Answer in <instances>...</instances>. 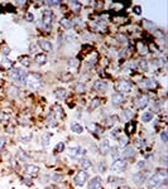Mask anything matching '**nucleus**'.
<instances>
[{
    "mask_svg": "<svg viewBox=\"0 0 168 189\" xmlns=\"http://www.w3.org/2000/svg\"><path fill=\"white\" fill-rule=\"evenodd\" d=\"M167 176H168V173H167V169H159L157 170V173L154 175H152L149 179H148V188L153 189V188H158L164 183L167 180Z\"/></svg>",
    "mask_w": 168,
    "mask_h": 189,
    "instance_id": "nucleus-1",
    "label": "nucleus"
},
{
    "mask_svg": "<svg viewBox=\"0 0 168 189\" xmlns=\"http://www.w3.org/2000/svg\"><path fill=\"white\" fill-rule=\"evenodd\" d=\"M25 85L30 90H39L42 86V77L39 73H28L25 79Z\"/></svg>",
    "mask_w": 168,
    "mask_h": 189,
    "instance_id": "nucleus-2",
    "label": "nucleus"
},
{
    "mask_svg": "<svg viewBox=\"0 0 168 189\" xmlns=\"http://www.w3.org/2000/svg\"><path fill=\"white\" fill-rule=\"evenodd\" d=\"M27 76H28V73L22 68H13L9 72V77L17 83H25Z\"/></svg>",
    "mask_w": 168,
    "mask_h": 189,
    "instance_id": "nucleus-3",
    "label": "nucleus"
},
{
    "mask_svg": "<svg viewBox=\"0 0 168 189\" xmlns=\"http://www.w3.org/2000/svg\"><path fill=\"white\" fill-rule=\"evenodd\" d=\"M115 90L118 93H130L133 91V86L127 79H120L115 83Z\"/></svg>",
    "mask_w": 168,
    "mask_h": 189,
    "instance_id": "nucleus-4",
    "label": "nucleus"
},
{
    "mask_svg": "<svg viewBox=\"0 0 168 189\" xmlns=\"http://www.w3.org/2000/svg\"><path fill=\"white\" fill-rule=\"evenodd\" d=\"M148 104H149V96L148 94H138L134 100V105L138 110L146 108Z\"/></svg>",
    "mask_w": 168,
    "mask_h": 189,
    "instance_id": "nucleus-5",
    "label": "nucleus"
},
{
    "mask_svg": "<svg viewBox=\"0 0 168 189\" xmlns=\"http://www.w3.org/2000/svg\"><path fill=\"white\" fill-rule=\"evenodd\" d=\"M53 18H55V14L52 13V10H44L43 11V18H42V22H43V25L46 29H51V25L53 23Z\"/></svg>",
    "mask_w": 168,
    "mask_h": 189,
    "instance_id": "nucleus-6",
    "label": "nucleus"
},
{
    "mask_svg": "<svg viewBox=\"0 0 168 189\" xmlns=\"http://www.w3.org/2000/svg\"><path fill=\"white\" fill-rule=\"evenodd\" d=\"M87 178H89V173H87L86 170H80V172L75 175L74 181H75L76 185H78V187H82V185L86 183Z\"/></svg>",
    "mask_w": 168,
    "mask_h": 189,
    "instance_id": "nucleus-7",
    "label": "nucleus"
},
{
    "mask_svg": "<svg viewBox=\"0 0 168 189\" xmlns=\"http://www.w3.org/2000/svg\"><path fill=\"white\" fill-rule=\"evenodd\" d=\"M148 175H149V172H148V170L136 173L133 175V183H134V185H142L144 181L148 179Z\"/></svg>",
    "mask_w": 168,
    "mask_h": 189,
    "instance_id": "nucleus-8",
    "label": "nucleus"
},
{
    "mask_svg": "<svg viewBox=\"0 0 168 189\" xmlns=\"http://www.w3.org/2000/svg\"><path fill=\"white\" fill-rule=\"evenodd\" d=\"M127 169V160H124V159H116L115 161L111 165V170L113 172H124V170Z\"/></svg>",
    "mask_w": 168,
    "mask_h": 189,
    "instance_id": "nucleus-9",
    "label": "nucleus"
},
{
    "mask_svg": "<svg viewBox=\"0 0 168 189\" xmlns=\"http://www.w3.org/2000/svg\"><path fill=\"white\" fill-rule=\"evenodd\" d=\"M67 154L70 158H77L81 154H85V150H82L80 146H72V147H68Z\"/></svg>",
    "mask_w": 168,
    "mask_h": 189,
    "instance_id": "nucleus-10",
    "label": "nucleus"
},
{
    "mask_svg": "<svg viewBox=\"0 0 168 189\" xmlns=\"http://www.w3.org/2000/svg\"><path fill=\"white\" fill-rule=\"evenodd\" d=\"M142 87L143 88H146V90H153L157 87V81H155L154 78H144L143 79V82H142Z\"/></svg>",
    "mask_w": 168,
    "mask_h": 189,
    "instance_id": "nucleus-11",
    "label": "nucleus"
},
{
    "mask_svg": "<svg viewBox=\"0 0 168 189\" xmlns=\"http://www.w3.org/2000/svg\"><path fill=\"white\" fill-rule=\"evenodd\" d=\"M92 88L96 91V92H105V91L108 90V83L104 82V81H100V79H97V81L94 82Z\"/></svg>",
    "mask_w": 168,
    "mask_h": 189,
    "instance_id": "nucleus-12",
    "label": "nucleus"
},
{
    "mask_svg": "<svg viewBox=\"0 0 168 189\" xmlns=\"http://www.w3.org/2000/svg\"><path fill=\"white\" fill-rule=\"evenodd\" d=\"M24 170L28 175H37V174L39 173V166L34 165V164H27L24 166Z\"/></svg>",
    "mask_w": 168,
    "mask_h": 189,
    "instance_id": "nucleus-13",
    "label": "nucleus"
},
{
    "mask_svg": "<svg viewBox=\"0 0 168 189\" xmlns=\"http://www.w3.org/2000/svg\"><path fill=\"white\" fill-rule=\"evenodd\" d=\"M101 187V178L100 176H95L92 179H90L89 184H87V188L89 189H100Z\"/></svg>",
    "mask_w": 168,
    "mask_h": 189,
    "instance_id": "nucleus-14",
    "label": "nucleus"
},
{
    "mask_svg": "<svg viewBox=\"0 0 168 189\" xmlns=\"http://www.w3.org/2000/svg\"><path fill=\"white\" fill-rule=\"evenodd\" d=\"M124 101H125V98H124V96L121 93H114L113 97H111V102H113V105L115 106V107L120 106L121 104H124Z\"/></svg>",
    "mask_w": 168,
    "mask_h": 189,
    "instance_id": "nucleus-15",
    "label": "nucleus"
},
{
    "mask_svg": "<svg viewBox=\"0 0 168 189\" xmlns=\"http://www.w3.org/2000/svg\"><path fill=\"white\" fill-rule=\"evenodd\" d=\"M38 45L41 47V49H43L44 52H51L52 49H53V45L51 42H48V40H44V39H42L38 42Z\"/></svg>",
    "mask_w": 168,
    "mask_h": 189,
    "instance_id": "nucleus-16",
    "label": "nucleus"
},
{
    "mask_svg": "<svg viewBox=\"0 0 168 189\" xmlns=\"http://www.w3.org/2000/svg\"><path fill=\"white\" fill-rule=\"evenodd\" d=\"M67 96V90L66 88H62V87H60V88H57L55 90V97L57 98V100H60V101H62L64 100Z\"/></svg>",
    "mask_w": 168,
    "mask_h": 189,
    "instance_id": "nucleus-17",
    "label": "nucleus"
},
{
    "mask_svg": "<svg viewBox=\"0 0 168 189\" xmlns=\"http://www.w3.org/2000/svg\"><path fill=\"white\" fill-rule=\"evenodd\" d=\"M110 151V141L108 139H104L100 144V153L102 155H106Z\"/></svg>",
    "mask_w": 168,
    "mask_h": 189,
    "instance_id": "nucleus-18",
    "label": "nucleus"
},
{
    "mask_svg": "<svg viewBox=\"0 0 168 189\" xmlns=\"http://www.w3.org/2000/svg\"><path fill=\"white\" fill-rule=\"evenodd\" d=\"M60 24H61V26H62L63 29H66V30H71L72 28H74V23H72L68 18H61Z\"/></svg>",
    "mask_w": 168,
    "mask_h": 189,
    "instance_id": "nucleus-19",
    "label": "nucleus"
},
{
    "mask_svg": "<svg viewBox=\"0 0 168 189\" xmlns=\"http://www.w3.org/2000/svg\"><path fill=\"white\" fill-rule=\"evenodd\" d=\"M34 60H36L37 64L43 66V64L47 63V56H46L44 53H37L36 57H34Z\"/></svg>",
    "mask_w": 168,
    "mask_h": 189,
    "instance_id": "nucleus-20",
    "label": "nucleus"
},
{
    "mask_svg": "<svg viewBox=\"0 0 168 189\" xmlns=\"http://www.w3.org/2000/svg\"><path fill=\"white\" fill-rule=\"evenodd\" d=\"M135 155V149L134 147H132V146H125V149L123 151V156L125 159H130L133 158Z\"/></svg>",
    "mask_w": 168,
    "mask_h": 189,
    "instance_id": "nucleus-21",
    "label": "nucleus"
},
{
    "mask_svg": "<svg viewBox=\"0 0 168 189\" xmlns=\"http://www.w3.org/2000/svg\"><path fill=\"white\" fill-rule=\"evenodd\" d=\"M136 49H138L139 54H142V56H146V54H148V52H149V48H148L144 43H142V42H138V43H136Z\"/></svg>",
    "mask_w": 168,
    "mask_h": 189,
    "instance_id": "nucleus-22",
    "label": "nucleus"
},
{
    "mask_svg": "<svg viewBox=\"0 0 168 189\" xmlns=\"http://www.w3.org/2000/svg\"><path fill=\"white\" fill-rule=\"evenodd\" d=\"M136 66L140 68V71L143 72H148L149 71V63H148L147 59H139V62H136Z\"/></svg>",
    "mask_w": 168,
    "mask_h": 189,
    "instance_id": "nucleus-23",
    "label": "nucleus"
},
{
    "mask_svg": "<svg viewBox=\"0 0 168 189\" xmlns=\"http://www.w3.org/2000/svg\"><path fill=\"white\" fill-rule=\"evenodd\" d=\"M116 121H118V117L116 116H108V117H105L104 124H105L106 127H113L114 125L116 124Z\"/></svg>",
    "mask_w": 168,
    "mask_h": 189,
    "instance_id": "nucleus-24",
    "label": "nucleus"
},
{
    "mask_svg": "<svg viewBox=\"0 0 168 189\" xmlns=\"http://www.w3.org/2000/svg\"><path fill=\"white\" fill-rule=\"evenodd\" d=\"M92 28H94V30H96V32H104L106 29V24H105V22L97 20L92 24Z\"/></svg>",
    "mask_w": 168,
    "mask_h": 189,
    "instance_id": "nucleus-25",
    "label": "nucleus"
},
{
    "mask_svg": "<svg viewBox=\"0 0 168 189\" xmlns=\"http://www.w3.org/2000/svg\"><path fill=\"white\" fill-rule=\"evenodd\" d=\"M71 131L72 132H75V134H82V131H83V127H82V125L81 124H78V122H72L71 124Z\"/></svg>",
    "mask_w": 168,
    "mask_h": 189,
    "instance_id": "nucleus-26",
    "label": "nucleus"
},
{
    "mask_svg": "<svg viewBox=\"0 0 168 189\" xmlns=\"http://www.w3.org/2000/svg\"><path fill=\"white\" fill-rule=\"evenodd\" d=\"M17 159H19L20 161H27V160H29L30 159V156L23 149H20V150L17 151Z\"/></svg>",
    "mask_w": 168,
    "mask_h": 189,
    "instance_id": "nucleus-27",
    "label": "nucleus"
},
{
    "mask_svg": "<svg viewBox=\"0 0 168 189\" xmlns=\"http://www.w3.org/2000/svg\"><path fill=\"white\" fill-rule=\"evenodd\" d=\"M133 115H134V112H133L130 108H124L123 112H121V117H123L124 120H127V121H130Z\"/></svg>",
    "mask_w": 168,
    "mask_h": 189,
    "instance_id": "nucleus-28",
    "label": "nucleus"
},
{
    "mask_svg": "<svg viewBox=\"0 0 168 189\" xmlns=\"http://www.w3.org/2000/svg\"><path fill=\"white\" fill-rule=\"evenodd\" d=\"M143 24H144V28H146L147 30H150V32H154L155 28H157L153 22L147 20V19H144V20H143Z\"/></svg>",
    "mask_w": 168,
    "mask_h": 189,
    "instance_id": "nucleus-29",
    "label": "nucleus"
},
{
    "mask_svg": "<svg viewBox=\"0 0 168 189\" xmlns=\"http://www.w3.org/2000/svg\"><path fill=\"white\" fill-rule=\"evenodd\" d=\"M142 121L143 122H150L152 120H153V112L152 111H147V112H144L143 115H142Z\"/></svg>",
    "mask_w": 168,
    "mask_h": 189,
    "instance_id": "nucleus-30",
    "label": "nucleus"
},
{
    "mask_svg": "<svg viewBox=\"0 0 168 189\" xmlns=\"http://www.w3.org/2000/svg\"><path fill=\"white\" fill-rule=\"evenodd\" d=\"M80 166H81L82 169H89V168H91V161H90V159H87V158H81V159H80Z\"/></svg>",
    "mask_w": 168,
    "mask_h": 189,
    "instance_id": "nucleus-31",
    "label": "nucleus"
},
{
    "mask_svg": "<svg viewBox=\"0 0 168 189\" xmlns=\"http://www.w3.org/2000/svg\"><path fill=\"white\" fill-rule=\"evenodd\" d=\"M99 105H100V98H97V97H95L91 100L90 102V106H89V110L90 111H94V110H96L99 107Z\"/></svg>",
    "mask_w": 168,
    "mask_h": 189,
    "instance_id": "nucleus-32",
    "label": "nucleus"
},
{
    "mask_svg": "<svg viewBox=\"0 0 168 189\" xmlns=\"http://www.w3.org/2000/svg\"><path fill=\"white\" fill-rule=\"evenodd\" d=\"M108 183L109 184H120L124 183L123 178H118V176H108Z\"/></svg>",
    "mask_w": 168,
    "mask_h": 189,
    "instance_id": "nucleus-33",
    "label": "nucleus"
},
{
    "mask_svg": "<svg viewBox=\"0 0 168 189\" xmlns=\"http://www.w3.org/2000/svg\"><path fill=\"white\" fill-rule=\"evenodd\" d=\"M8 94L13 98L18 97L19 96V88L18 87H9V88H8Z\"/></svg>",
    "mask_w": 168,
    "mask_h": 189,
    "instance_id": "nucleus-34",
    "label": "nucleus"
},
{
    "mask_svg": "<svg viewBox=\"0 0 168 189\" xmlns=\"http://www.w3.org/2000/svg\"><path fill=\"white\" fill-rule=\"evenodd\" d=\"M125 131H127L128 135H132L135 132V124L134 122H128L127 126H125Z\"/></svg>",
    "mask_w": 168,
    "mask_h": 189,
    "instance_id": "nucleus-35",
    "label": "nucleus"
},
{
    "mask_svg": "<svg viewBox=\"0 0 168 189\" xmlns=\"http://www.w3.org/2000/svg\"><path fill=\"white\" fill-rule=\"evenodd\" d=\"M49 138H51V134H49V132H48V134H44L43 136H42L41 144H42V146H43V147H47L49 145V140H51Z\"/></svg>",
    "mask_w": 168,
    "mask_h": 189,
    "instance_id": "nucleus-36",
    "label": "nucleus"
},
{
    "mask_svg": "<svg viewBox=\"0 0 168 189\" xmlns=\"http://www.w3.org/2000/svg\"><path fill=\"white\" fill-rule=\"evenodd\" d=\"M60 79L62 82H70L72 79V74L70 72H63V73H61V76H60Z\"/></svg>",
    "mask_w": 168,
    "mask_h": 189,
    "instance_id": "nucleus-37",
    "label": "nucleus"
},
{
    "mask_svg": "<svg viewBox=\"0 0 168 189\" xmlns=\"http://www.w3.org/2000/svg\"><path fill=\"white\" fill-rule=\"evenodd\" d=\"M85 88H86V86H85V83H82V82H77L75 85V91L77 93H83L85 92Z\"/></svg>",
    "mask_w": 168,
    "mask_h": 189,
    "instance_id": "nucleus-38",
    "label": "nucleus"
},
{
    "mask_svg": "<svg viewBox=\"0 0 168 189\" xmlns=\"http://www.w3.org/2000/svg\"><path fill=\"white\" fill-rule=\"evenodd\" d=\"M1 66L5 67V68H8V69H10V68L13 67V62H11L9 58H3V59H1Z\"/></svg>",
    "mask_w": 168,
    "mask_h": 189,
    "instance_id": "nucleus-39",
    "label": "nucleus"
},
{
    "mask_svg": "<svg viewBox=\"0 0 168 189\" xmlns=\"http://www.w3.org/2000/svg\"><path fill=\"white\" fill-rule=\"evenodd\" d=\"M68 4H70V6L72 8V10H74V11H80V10H81V3H78V1H70Z\"/></svg>",
    "mask_w": 168,
    "mask_h": 189,
    "instance_id": "nucleus-40",
    "label": "nucleus"
},
{
    "mask_svg": "<svg viewBox=\"0 0 168 189\" xmlns=\"http://www.w3.org/2000/svg\"><path fill=\"white\" fill-rule=\"evenodd\" d=\"M154 63L157 64L158 68H159V67H164V66H166V63H167V60H166L164 57H159V58H157V59L154 60Z\"/></svg>",
    "mask_w": 168,
    "mask_h": 189,
    "instance_id": "nucleus-41",
    "label": "nucleus"
},
{
    "mask_svg": "<svg viewBox=\"0 0 168 189\" xmlns=\"http://www.w3.org/2000/svg\"><path fill=\"white\" fill-rule=\"evenodd\" d=\"M19 60H20V63H22L24 67H29V66H30V58H29L28 56L20 57V59H19Z\"/></svg>",
    "mask_w": 168,
    "mask_h": 189,
    "instance_id": "nucleus-42",
    "label": "nucleus"
},
{
    "mask_svg": "<svg viewBox=\"0 0 168 189\" xmlns=\"http://www.w3.org/2000/svg\"><path fill=\"white\" fill-rule=\"evenodd\" d=\"M87 129L91 131V132H96L99 131V126H97V124H95V122H90V124H87Z\"/></svg>",
    "mask_w": 168,
    "mask_h": 189,
    "instance_id": "nucleus-43",
    "label": "nucleus"
},
{
    "mask_svg": "<svg viewBox=\"0 0 168 189\" xmlns=\"http://www.w3.org/2000/svg\"><path fill=\"white\" fill-rule=\"evenodd\" d=\"M128 145V138L127 136H120L119 138V147H125Z\"/></svg>",
    "mask_w": 168,
    "mask_h": 189,
    "instance_id": "nucleus-44",
    "label": "nucleus"
},
{
    "mask_svg": "<svg viewBox=\"0 0 168 189\" xmlns=\"http://www.w3.org/2000/svg\"><path fill=\"white\" fill-rule=\"evenodd\" d=\"M135 145H136V147H138V149H142V147L146 146V140H144L143 138H139L135 141Z\"/></svg>",
    "mask_w": 168,
    "mask_h": 189,
    "instance_id": "nucleus-45",
    "label": "nucleus"
},
{
    "mask_svg": "<svg viewBox=\"0 0 168 189\" xmlns=\"http://www.w3.org/2000/svg\"><path fill=\"white\" fill-rule=\"evenodd\" d=\"M110 154H111V156L114 159H118L119 158V150H118V147H110Z\"/></svg>",
    "mask_w": 168,
    "mask_h": 189,
    "instance_id": "nucleus-46",
    "label": "nucleus"
},
{
    "mask_svg": "<svg viewBox=\"0 0 168 189\" xmlns=\"http://www.w3.org/2000/svg\"><path fill=\"white\" fill-rule=\"evenodd\" d=\"M68 66H70L71 68H77V66H78V59L77 58H71L70 60H68Z\"/></svg>",
    "mask_w": 168,
    "mask_h": 189,
    "instance_id": "nucleus-47",
    "label": "nucleus"
},
{
    "mask_svg": "<svg viewBox=\"0 0 168 189\" xmlns=\"http://www.w3.org/2000/svg\"><path fill=\"white\" fill-rule=\"evenodd\" d=\"M64 150V142H58L56 145V147H55V151L56 153H62V151Z\"/></svg>",
    "mask_w": 168,
    "mask_h": 189,
    "instance_id": "nucleus-48",
    "label": "nucleus"
},
{
    "mask_svg": "<svg viewBox=\"0 0 168 189\" xmlns=\"http://www.w3.org/2000/svg\"><path fill=\"white\" fill-rule=\"evenodd\" d=\"M30 138H32V134H24V135L20 136V141L22 142H29Z\"/></svg>",
    "mask_w": 168,
    "mask_h": 189,
    "instance_id": "nucleus-49",
    "label": "nucleus"
},
{
    "mask_svg": "<svg viewBox=\"0 0 168 189\" xmlns=\"http://www.w3.org/2000/svg\"><path fill=\"white\" fill-rule=\"evenodd\" d=\"M47 121H48L49 125H53V124H55V113H53V112L49 113L48 117H47Z\"/></svg>",
    "mask_w": 168,
    "mask_h": 189,
    "instance_id": "nucleus-50",
    "label": "nucleus"
},
{
    "mask_svg": "<svg viewBox=\"0 0 168 189\" xmlns=\"http://www.w3.org/2000/svg\"><path fill=\"white\" fill-rule=\"evenodd\" d=\"M116 39L120 42V43H125V42H127L128 39H127V37L124 35V34H118L116 35Z\"/></svg>",
    "mask_w": 168,
    "mask_h": 189,
    "instance_id": "nucleus-51",
    "label": "nucleus"
},
{
    "mask_svg": "<svg viewBox=\"0 0 168 189\" xmlns=\"http://www.w3.org/2000/svg\"><path fill=\"white\" fill-rule=\"evenodd\" d=\"M129 52H130V47H129V45H128V47H125V49H124L123 52H120V57L128 56V54H129Z\"/></svg>",
    "mask_w": 168,
    "mask_h": 189,
    "instance_id": "nucleus-52",
    "label": "nucleus"
},
{
    "mask_svg": "<svg viewBox=\"0 0 168 189\" xmlns=\"http://www.w3.org/2000/svg\"><path fill=\"white\" fill-rule=\"evenodd\" d=\"M51 178L53 181H61V179H62V176L60 174H53V175H51Z\"/></svg>",
    "mask_w": 168,
    "mask_h": 189,
    "instance_id": "nucleus-53",
    "label": "nucleus"
},
{
    "mask_svg": "<svg viewBox=\"0 0 168 189\" xmlns=\"http://www.w3.org/2000/svg\"><path fill=\"white\" fill-rule=\"evenodd\" d=\"M25 20H27V22H33V20H34L33 14H32V13H27V14H25Z\"/></svg>",
    "mask_w": 168,
    "mask_h": 189,
    "instance_id": "nucleus-54",
    "label": "nucleus"
},
{
    "mask_svg": "<svg viewBox=\"0 0 168 189\" xmlns=\"http://www.w3.org/2000/svg\"><path fill=\"white\" fill-rule=\"evenodd\" d=\"M60 4L61 1H46V5H48V6H57Z\"/></svg>",
    "mask_w": 168,
    "mask_h": 189,
    "instance_id": "nucleus-55",
    "label": "nucleus"
},
{
    "mask_svg": "<svg viewBox=\"0 0 168 189\" xmlns=\"http://www.w3.org/2000/svg\"><path fill=\"white\" fill-rule=\"evenodd\" d=\"M161 140H162L163 142H166L167 140H168V138H167V132H166V131H162V132H161Z\"/></svg>",
    "mask_w": 168,
    "mask_h": 189,
    "instance_id": "nucleus-56",
    "label": "nucleus"
},
{
    "mask_svg": "<svg viewBox=\"0 0 168 189\" xmlns=\"http://www.w3.org/2000/svg\"><path fill=\"white\" fill-rule=\"evenodd\" d=\"M5 144H6V140L4 139V138H0V151H1L4 149V146H5Z\"/></svg>",
    "mask_w": 168,
    "mask_h": 189,
    "instance_id": "nucleus-57",
    "label": "nucleus"
},
{
    "mask_svg": "<svg viewBox=\"0 0 168 189\" xmlns=\"http://www.w3.org/2000/svg\"><path fill=\"white\" fill-rule=\"evenodd\" d=\"M144 165H146V161H144V160H140V161L136 163V168H138V169L144 168Z\"/></svg>",
    "mask_w": 168,
    "mask_h": 189,
    "instance_id": "nucleus-58",
    "label": "nucleus"
},
{
    "mask_svg": "<svg viewBox=\"0 0 168 189\" xmlns=\"http://www.w3.org/2000/svg\"><path fill=\"white\" fill-rule=\"evenodd\" d=\"M97 169L100 173H104L105 172V165L102 164V163H100V164H97Z\"/></svg>",
    "mask_w": 168,
    "mask_h": 189,
    "instance_id": "nucleus-59",
    "label": "nucleus"
},
{
    "mask_svg": "<svg viewBox=\"0 0 168 189\" xmlns=\"http://www.w3.org/2000/svg\"><path fill=\"white\" fill-rule=\"evenodd\" d=\"M133 10H134V13L138 14V15L142 14V8H140L139 5H138V6H134V9H133Z\"/></svg>",
    "mask_w": 168,
    "mask_h": 189,
    "instance_id": "nucleus-60",
    "label": "nucleus"
},
{
    "mask_svg": "<svg viewBox=\"0 0 168 189\" xmlns=\"http://www.w3.org/2000/svg\"><path fill=\"white\" fill-rule=\"evenodd\" d=\"M36 48H37V43H32V44L29 45V52L33 53L34 51H36Z\"/></svg>",
    "mask_w": 168,
    "mask_h": 189,
    "instance_id": "nucleus-61",
    "label": "nucleus"
},
{
    "mask_svg": "<svg viewBox=\"0 0 168 189\" xmlns=\"http://www.w3.org/2000/svg\"><path fill=\"white\" fill-rule=\"evenodd\" d=\"M1 52H3V54H4V56H8V54L10 53V48H9V47H5Z\"/></svg>",
    "mask_w": 168,
    "mask_h": 189,
    "instance_id": "nucleus-62",
    "label": "nucleus"
},
{
    "mask_svg": "<svg viewBox=\"0 0 168 189\" xmlns=\"http://www.w3.org/2000/svg\"><path fill=\"white\" fill-rule=\"evenodd\" d=\"M46 189H53V188H51V187H47V188H46Z\"/></svg>",
    "mask_w": 168,
    "mask_h": 189,
    "instance_id": "nucleus-63",
    "label": "nucleus"
},
{
    "mask_svg": "<svg viewBox=\"0 0 168 189\" xmlns=\"http://www.w3.org/2000/svg\"><path fill=\"white\" fill-rule=\"evenodd\" d=\"M123 189H127V188H123Z\"/></svg>",
    "mask_w": 168,
    "mask_h": 189,
    "instance_id": "nucleus-64",
    "label": "nucleus"
}]
</instances>
